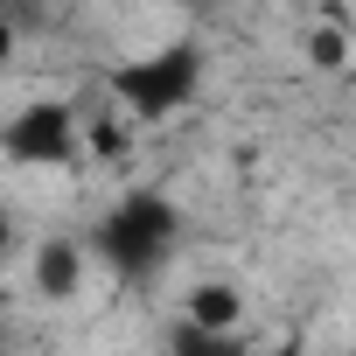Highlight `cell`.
I'll use <instances>...</instances> for the list:
<instances>
[{
    "label": "cell",
    "mask_w": 356,
    "mask_h": 356,
    "mask_svg": "<svg viewBox=\"0 0 356 356\" xmlns=\"http://www.w3.org/2000/svg\"><path fill=\"white\" fill-rule=\"evenodd\" d=\"M29 273H35L42 300H77V286H84V245L77 238H42L35 259H29Z\"/></svg>",
    "instance_id": "4"
},
{
    "label": "cell",
    "mask_w": 356,
    "mask_h": 356,
    "mask_svg": "<svg viewBox=\"0 0 356 356\" xmlns=\"http://www.w3.org/2000/svg\"><path fill=\"white\" fill-rule=\"evenodd\" d=\"M15 168H70L84 154V112L70 98H29L0 133Z\"/></svg>",
    "instance_id": "3"
},
{
    "label": "cell",
    "mask_w": 356,
    "mask_h": 356,
    "mask_svg": "<svg viewBox=\"0 0 356 356\" xmlns=\"http://www.w3.org/2000/svg\"><path fill=\"white\" fill-rule=\"evenodd\" d=\"M133 126H140V119H112V112H105V119H84V154L119 161V154L133 147Z\"/></svg>",
    "instance_id": "8"
},
{
    "label": "cell",
    "mask_w": 356,
    "mask_h": 356,
    "mask_svg": "<svg viewBox=\"0 0 356 356\" xmlns=\"http://www.w3.org/2000/svg\"><path fill=\"white\" fill-rule=\"evenodd\" d=\"M175 8H196V15H210V8H217V0H175Z\"/></svg>",
    "instance_id": "10"
},
{
    "label": "cell",
    "mask_w": 356,
    "mask_h": 356,
    "mask_svg": "<svg viewBox=\"0 0 356 356\" xmlns=\"http://www.w3.org/2000/svg\"><path fill=\"white\" fill-rule=\"evenodd\" d=\"M182 321H196V328H210V335H238V321H245L238 280H196V286L182 293Z\"/></svg>",
    "instance_id": "5"
},
{
    "label": "cell",
    "mask_w": 356,
    "mask_h": 356,
    "mask_svg": "<svg viewBox=\"0 0 356 356\" xmlns=\"http://www.w3.org/2000/svg\"><path fill=\"white\" fill-rule=\"evenodd\" d=\"M273 356H321V349H307V342H280Z\"/></svg>",
    "instance_id": "9"
},
{
    "label": "cell",
    "mask_w": 356,
    "mask_h": 356,
    "mask_svg": "<svg viewBox=\"0 0 356 356\" xmlns=\"http://www.w3.org/2000/svg\"><path fill=\"white\" fill-rule=\"evenodd\" d=\"M203 77H210L203 42L175 35V42L147 49V56L112 63V70H105V91H112V105H119L126 119H140V126H168V119H182V112L203 98Z\"/></svg>",
    "instance_id": "2"
},
{
    "label": "cell",
    "mask_w": 356,
    "mask_h": 356,
    "mask_svg": "<svg viewBox=\"0 0 356 356\" xmlns=\"http://www.w3.org/2000/svg\"><path fill=\"white\" fill-rule=\"evenodd\" d=\"M168 356H252V342H245V335H210V328H196V321L175 314V328H168Z\"/></svg>",
    "instance_id": "6"
},
{
    "label": "cell",
    "mask_w": 356,
    "mask_h": 356,
    "mask_svg": "<svg viewBox=\"0 0 356 356\" xmlns=\"http://www.w3.org/2000/svg\"><path fill=\"white\" fill-rule=\"evenodd\" d=\"M182 210H175L161 189H126V196H112L105 210H98V224H91V259L119 280V286H154L168 266H175V252H182Z\"/></svg>",
    "instance_id": "1"
},
{
    "label": "cell",
    "mask_w": 356,
    "mask_h": 356,
    "mask_svg": "<svg viewBox=\"0 0 356 356\" xmlns=\"http://www.w3.org/2000/svg\"><path fill=\"white\" fill-rule=\"evenodd\" d=\"M300 49H307V63H314V70H328V77H349V70H356V56H349V35H342L335 22H314V29L300 35Z\"/></svg>",
    "instance_id": "7"
}]
</instances>
